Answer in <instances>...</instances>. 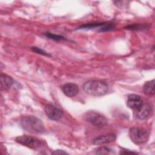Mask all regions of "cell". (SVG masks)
I'll return each instance as SVG.
<instances>
[{
    "label": "cell",
    "instance_id": "6da1fadb",
    "mask_svg": "<svg viewBox=\"0 0 155 155\" xmlns=\"http://www.w3.org/2000/svg\"><path fill=\"white\" fill-rule=\"evenodd\" d=\"M20 124L24 130L31 133H42L45 131L44 125L41 120L34 116H23Z\"/></svg>",
    "mask_w": 155,
    "mask_h": 155
},
{
    "label": "cell",
    "instance_id": "5bb4252c",
    "mask_svg": "<svg viewBox=\"0 0 155 155\" xmlns=\"http://www.w3.org/2000/svg\"><path fill=\"white\" fill-rule=\"evenodd\" d=\"M45 36H46L47 38L53 39V40H56V41H60V40H62L64 39V37L60 35H54V34H52L50 33H45Z\"/></svg>",
    "mask_w": 155,
    "mask_h": 155
},
{
    "label": "cell",
    "instance_id": "277c9868",
    "mask_svg": "<svg viewBox=\"0 0 155 155\" xmlns=\"http://www.w3.org/2000/svg\"><path fill=\"white\" fill-rule=\"evenodd\" d=\"M84 118L88 122L98 127H102L107 123V120L104 116L93 111L87 112L84 115Z\"/></svg>",
    "mask_w": 155,
    "mask_h": 155
},
{
    "label": "cell",
    "instance_id": "7c38bea8",
    "mask_svg": "<svg viewBox=\"0 0 155 155\" xmlns=\"http://www.w3.org/2000/svg\"><path fill=\"white\" fill-rule=\"evenodd\" d=\"M143 91L145 94L148 96H153L154 94V81L151 80L145 83L143 87Z\"/></svg>",
    "mask_w": 155,
    "mask_h": 155
},
{
    "label": "cell",
    "instance_id": "8fae6325",
    "mask_svg": "<svg viewBox=\"0 0 155 155\" xmlns=\"http://www.w3.org/2000/svg\"><path fill=\"white\" fill-rule=\"evenodd\" d=\"M1 89L2 90H6L10 88L13 84V79L10 76L1 73L0 76Z\"/></svg>",
    "mask_w": 155,
    "mask_h": 155
},
{
    "label": "cell",
    "instance_id": "8992f818",
    "mask_svg": "<svg viewBox=\"0 0 155 155\" xmlns=\"http://www.w3.org/2000/svg\"><path fill=\"white\" fill-rule=\"evenodd\" d=\"M152 113V107L149 104H142L138 108L135 110L136 117L139 119L148 118Z\"/></svg>",
    "mask_w": 155,
    "mask_h": 155
},
{
    "label": "cell",
    "instance_id": "5b68a950",
    "mask_svg": "<svg viewBox=\"0 0 155 155\" xmlns=\"http://www.w3.org/2000/svg\"><path fill=\"white\" fill-rule=\"evenodd\" d=\"M16 141L25 147L32 149H37L41 145V141L35 137L27 135H23L18 136L16 138Z\"/></svg>",
    "mask_w": 155,
    "mask_h": 155
},
{
    "label": "cell",
    "instance_id": "52a82bcc",
    "mask_svg": "<svg viewBox=\"0 0 155 155\" xmlns=\"http://www.w3.org/2000/svg\"><path fill=\"white\" fill-rule=\"evenodd\" d=\"M44 110L48 117L51 120H58L62 116V111L53 105H45Z\"/></svg>",
    "mask_w": 155,
    "mask_h": 155
},
{
    "label": "cell",
    "instance_id": "ba28073f",
    "mask_svg": "<svg viewBox=\"0 0 155 155\" xmlns=\"http://www.w3.org/2000/svg\"><path fill=\"white\" fill-rule=\"evenodd\" d=\"M116 139V136L114 134H108L95 137L92 140V143L94 145H103L114 142Z\"/></svg>",
    "mask_w": 155,
    "mask_h": 155
},
{
    "label": "cell",
    "instance_id": "9a60e30c",
    "mask_svg": "<svg viewBox=\"0 0 155 155\" xmlns=\"http://www.w3.org/2000/svg\"><path fill=\"white\" fill-rule=\"evenodd\" d=\"M32 50L38 54H42V55H44V56H49L50 54L48 53H47V52H45V51H44L43 50L39 48H38V47H33L31 48Z\"/></svg>",
    "mask_w": 155,
    "mask_h": 155
},
{
    "label": "cell",
    "instance_id": "7a4b0ae2",
    "mask_svg": "<svg viewBox=\"0 0 155 155\" xmlns=\"http://www.w3.org/2000/svg\"><path fill=\"white\" fill-rule=\"evenodd\" d=\"M83 89L90 95L101 96L108 92V86L105 82L93 80L85 82L83 85Z\"/></svg>",
    "mask_w": 155,
    "mask_h": 155
},
{
    "label": "cell",
    "instance_id": "2e32d148",
    "mask_svg": "<svg viewBox=\"0 0 155 155\" xmlns=\"http://www.w3.org/2000/svg\"><path fill=\"white\" fill-rule=\"evenodd\" d=\"M114 28L113 25L111 24H104L103 27L100 30L101 31H109L111 30Z\"/></svg>",
    "mask_w": 155,
    "mask_h": 155
},
{
    "label": "cell",
    "instance_id": "e0dca14e",
    "mask_svg": "<svg viewBox=\"0 0 155 155\" xmlns=\"http://www.w3.org/2000/svg\"><path fill=\"white\" fill-rule=\"evenodd\" d=\"M52 154H67L66 152H65L63 150H55L54 151Z\"/></svg>",
    "mask_w": 155,
    "mask_h": 155
},
{
    "label": "cell",
    "instance_id": "3957f363",
    "mask_svg": "<svg viewBox=\"0 0 155 155\" xmlns=\"http://www.w3.org/2000/svg\"><path fill=\"white\" fill-rule=\"evenodd\" d=\"M129 136L131 140L137 144L144 143L148 139V131L145 129L140 127H133L130 128Z\"/></svg>",
    "mask_w": 155,
    "mask_h": 155
},
{
    "label": "cell",
    "instance_id": "4fadbf2b",
    "mask_svg": "<svg viewBox=\"0 0 155 155\" xmlns=\"http://www.w3.org/2000/svg\"><path fill=\"white\" fill-rule=\"evenodd\" d=\"M96 154H108L112 153V151L108 147H99L96 151Z\"/></svg>",
    "mask_w": 155,
    "mask_h": 155
},
{
    "label": "cell",
    "instance_id": "30bf717a",
    "mask_svg": "<svg viewBox=\"0 0 155 155\" xmlns=\"http://www.w3.org/2000/svg\"><path fill=\"white\" fill-rule=\"evenodd\" d=\"M62 91L67 96L72 97L78 93L79 88L74 83H67L62 86Z\"/></svg>",
    "mask_w": 155,
    "mask_h": 155
},
{
    "label": "cell",
    "instance_id": "9c48e42d",
    "mask_svg": "<svg viewBox=\"0 0 155 155\" xmlns=\"http://www.w3.org/2000/svg\"><path fill=\"white\" fill-rule=\"evenodd\" d=\"M127 105L134 110L138 108L142 104V99L141 97L137 94H130L127 97Z\"/></svg>",
    "mask_w": 155,
    "mask_h": 155
}]
</instances>
